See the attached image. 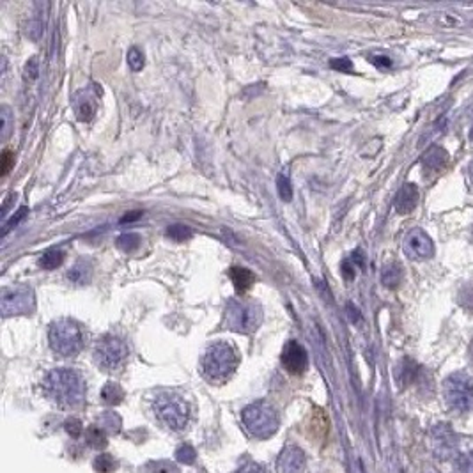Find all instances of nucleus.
I'll return each instance as SVG.
<instances>
[{
	"label": "nucleus",
	"mask_w": 473,
	"mask_h": 473,
	"mask_svg": "<svg viewBox=\"0 0 473 473\" xmlns=\"http://www.w3.org/2000/svg\"><path fill=\"white\" fill-rule=\"evenodd\" d=\"M236 473H265V470L260 468L259 465H256V463H247V465L241 466Z\"/></svg>",
	"instance_id": "obj_38"
},
{
	"label": "nucleus",
	"mask_w": 473,
	"mask_h": 473,
	"mask_svg": "<svg viewBox=\"0 0 473 473\" xmlns=\"http://www.w3.org/2000/svg\"><path fill=\"white\" fill-rule=\"evenodd\" d=\"M117 247L123 252H133L141 247V236L135 234V232H128V234H123L117 238Z\"/></svg>",
	"instance_id": "obj_25"
},
{
	"label": "nucleus",
	"mask_w": 473,
	"mask_h": 473,
	"mask_svg": "<svg viewBox=\"0 0 473 473\" xmlns=\"http://www.w3.org/2000/svg\"><path fill=\"white\" fill-rule=\"evenodd\" d=\"M167 236L171 239H174V241H178V243H181V241H188V239L192 238L193 232L190 227L175 223V226H171L167 229Z\"/></svg>",
	"instance_id": "obj_24"
},
{
	"label": "nucleus",
	"mask_w": 473,
	"mask_h": 473,
	"mask_svg": "<svg viewBox=\"0 0 473 473\" xmlns=\"http://www.w3.org/2000/svg\"><path fill=\"white\" fill-rule=\"evenodd\" d=\"M86 439H87V444H89L90 447L99 448V447H105V445H107V436H105V430H103L101 427L90 426L89 429H87Z\"/></svg>",
	"instance_id": "obj_23"
},
{
	"label": "nucleus",
	"mask_w": 473,
	"mask_h": 473,
	"mask_svg": "<svg viewBox=\"0 0 473 473\" xmlns=\"http://www.w3.org/2000/svg\"><path fill=\"white\" fill-rule=\"evenodd\" d=\"M126 59H128V66L132 68V71H141L144 68V53L136 47L130 48Z\"/></svg>",
	"instance_id": "obj_28"
},
{
	"label": "nucleus",
	"mask_w": 473,
	"mask_h": 473,
	"mask_svg": "<svg viewBox=\"0 0 473 473\" xmlns=\"http://www.w3.org/2000/svg\"><path fill=\"white\" fill-rule=\"evenodd\" d=\"M48 341L51 350L60 356H75L84 348V332L75 321L60 319L50 326Z\"/></svg>",
	"instance_id": "obj_5"
},
{
	"label": "nucleus",
	"mask_w": 473,
	"mask_h": 473,
	"mask_svg": "<svg viewBox=\"0 0 473 473\" xmlns=\"http://www.w3.org/2000/svg\"><path fill=\"white\" fill-rule=\"evenodd\" d=\"M328 433V420L323 413H315L311 417V427H308V436L315 439H323Z\"/></svg>",
	"instance_id": "obj_19"
},
{
	"label": "nucleus",
	"mask_w": 473,
	"mask_h": 473,
	"mask_svg": "<svg viewBox=\"0 0 473 473\" xmlns=\"http://www.w3.org/2000/svg\"><path fill=\"white\" fill-rule=\"evenodd\" d=\"M82 422L78 420V418H71V420H68L66 422V430H68V435H71L73 438H77V436L82 435Z\"/></svg>",
	"instance_id": "obj_35"
},
{
	"label": "nucleus",
	"mask_w": 473,
	"mask_h": 473,
	"mask_svg": "<svg viewBox=\"0 0 473 473\" xmlns=\"http://www.w3.org/2000/svg\"><path fill=\"white\" fill-rule=\"evenodd\" d=\"M94 468L98 473H112L115 470V461L114 457L108 456V454H103L94 459Z\"/></svg>",
	"instance_id": "obj_27"
},
{
	"label": "nucleus",
	"mask_w": 473,
	"mask_h": 473,
	"mask_svg": "<svg viewBox=\"0 0 473 473\" xmlns=\"http://www.w3.org/2000/svg\"><path fill=\"white\" fill-rule=\"evenodd\" d=\"M14 119L11 115V110L8 107L0 108V138L2 141H8V136L11 135V130H13Z\"/></svg>",
	"instance_id": "obj_22"
},
{
	"label": "nucleus",
	"mask_w": 473,
	"mask_h": 473,
	"mask_svg": "<svg viewBox=\"0 0 473 473\" xmlns=\"http://www.w3.org/2000/svg\"><path fill=\"white\" fill-rule=\"evenodd\" d=\"M282 365L289 374L298 376L307 371L308 354L300 342L289 341L282 350Z\"/></svg>",
	"instance_id": "obj_11"
},
{
	"label": "nucleus",
	"mask_w": 473,
	"mask_h": 473,
	"mask_svg": "<svg viewBox=\"0 0 473 473\" xmlns=\"http://www.w3.org/2000/svg\"><path fill=\"white\" fill-rule=\"evenodd\" d=\"M402 280V266L397 265V263H390L383 268V273H381V282L388 289H396Z\"/></svg>",
	"instance_id": "obj_17"
},
{
	"label": "nucleus",
	"mask_w": 473,
	"mask_h": 473,
	"mask_svg": "<svg viewBox=\"0 0 473 473\" xmlns=\"http://www.w3.org/2000/svg\"><path fill=\"white\" fill-rule=\"evenodd\" d=\"M470 360H472V363H473V339H472V344H470Z\"/></svg>",
	"instance_id": "obj_42"
},
{
	"label": "nucleus",
	"mask_w": 473,
	"mask_h": 473,
	"mask_svg": "<svg viewBox=\"0 0 473 473\" xmlns=\"http://www.w3.org/2000/svg\"><path fill=\"white\" fill-rule=\"evenodd\" d=\"M0 308L5 317L9 315H25L32 314L36 308L34 291L27 286L9 287L2 291V300H0Z\"/></svg>",
	"instance_id": "obj_9"
},
{
	"label": "nucleus",
	"mask_w": 473,
	"mask_h": 473,
	"mask_svg": "<svg viewBox=\"0 0 473 473\" xmlns=\"http://www.w3.org/2000/svg\"><path fill=\"white\" fill-rule=\"evenodd\" d=\"M277 188H278V195H280L282 201H286V202L293 201V186H291V181L287 175L278 174Z\"/></svg>",
	"instance_id": "obj_26"
},
{
	"label": "nucleus",
	"mask_w": 473,
	"mask_h": 473,
	"mask_svg": "<svg viewBox=\"0 0 473 473\" xmlns=\"http://www.w3.org/2000/svg\"><path fill=\"white\" fill-rule=\"evenodd\" d=\"M101 397H103V401L107 402V404H119V402L123 401L124 392H123V388H121L119 385L107 383L105 385V388H103Z\"/></svg>",
	"instance_id": "obj_21"
},
{
	"label": "nucleus",
	"mask_w": 473,
	"mask_h": 473,
	"mask_svg": "<svg viewBox=\"0 0 473 473\" xmlns=\"http://www.w3.org/2000/svg\"><path fill=\"white\" fill-rule=\"evenodd\" d=\"M238 353L227 342H215L209 345L202 359V372L211 383H222L229 380L238 367Z\"/></svg>",
	"instance_id": "obj_3"
},
{
	"label": "nucleus",
	"mask_w": 473,
	"mask_h": 473,
	"mask_svg": "<svg viewBox=\"0 0 473 473\" xmlns=\"http://www.w3.org/2000/svg\"><path fill=\"white\" fill-rule=\"evenodd\" d=\"M470 138H472V141H473V128H472V132H470Z\"/></svg>",
	"instance_id": "obj_44"
},
{
	"label": "nucleus",
	"mask_w": 473,
	"mask_h": 473,
	"mask_svg": "<svg viewBox=\"0 0 473 473\" xmlns=\"http://www.w3.org/2000/svg\"><path fill=\"white\" fill-rule=\"evenodd\" d=\"M371 62L374 66H378V68H388V66H390V59H387L385 56L371 57Z\"/></svg>",
	"instance_id": "obj_39"
},
{
	"label": "nucleus",
	"mask_w": 473,
	"mask_h": 473,
	"mask_svg": "<svg viewBox=\"0 0 473 473\" xmlns=\"http://www.w3.org/2000/svg\"><path fill=\"white\" fill-rule=\"evenodd\" d=\"M445 163H447V153L441 147H430L424 156V167L427 171H441Z\"/></svg>",
	"instance_id": "obj_16"
},
{
	"label": "nucleus",
	"mask_w": 473,
	"mask_h": 473,
	"mask_svg": "<svg viewBox=\"0 0 473 473\" xmlns=\"http://www.w3.org/2000/svg\"><path fill=\"white\" fill-rule=\"evenodd\" d=\"M68 278L73 284H86L90 278V266L86 260H80L68 271Z\"/></svg>",
	"instance_id": "obj_20"
},
{
	"label": "nucleus",
	"mask_w": 473,
	"mask_h": 473,
	"mask_svg": "<svg viewBox=\"0 0 473 473\" xmlns=\"http://www.w3.org/2000/svg\"><path fill=\"white\" fill-rule=\"evenodd\" d=\"M64 250H60V248H50V250H47L43 256L39 257V266L43 269H48V271L57 269L64 263Z\"/></svg>",
	"instance_id": "obj_18"
},
{
	"label": "nucleus",
	"mask_w": 473,
	"mask_h": 473,
	"mask_svg": "<svg viewBox=\"0 0 473 473\" xmlns=\"http://www.w3.org/2000/svg\"><path fill=\"white\" fill-rule=\"evenodd\" d=\"M142 217V211H132V213L124 215L123 218H121V223H130V222H135V220H138V218Z\"/></svg>",
	"instance_id": "obj_40"
},
{
	"label": "nucleus",
	"mask_w": 473,
	"mask_h": 473,
	"mask_svg": "<svg viewBox=\"0 0 473 473\" xmlns=\"http://www.w3.org/2000/svg\"><path fill=\"white\" fill-rule=\"evenodd\" d=\"M470 180H472V184H473V162H472V165H470Z\"/></svg>",
	"instance_id": "obj_43"
},
{
	"label": "nucleus",
	"mask_w": 473,
	"mask_h": 473,
	"mask_svg": "<svg viewBox=\"0 0 473 473\" xmlns=\"http://www.w3.org/2000/svg\"><path fill=\"white\" fill-rule=\"evenodd\" d=\"M48 399L64 408H77L86 397V381L73 369H53L43 380Z\"/></svg>",
	"instance_id": "obj_1"
},
{
	"label": "nucleus",
	"mask_w": 473,
	"mask_h": 473,
	"mask_svg": "<svg viewBox=\"0 0 473 473\" xmlns=\"http://www.w3.org/2000/svg\"><path fill=\"white\" fill-rule=\"evenodd\" d=\"M128 359V345L119 337L105 335L96 342L94 348V360L105 371H115Z\"/></svg>",
	"instance_id": "obj_8"
},
{
	"label": "nucleus",
	"mask_w": 473,
	"mask_h": 473,
	"mask_svg": "<svg viewBox=\"0 0 473 473\" xmlns=\"http://www.w3.org/2000/svg\"><path fill=\"white\" fill-rule=\"evenodd\" d=\"M330 66H332L333 69H337V71H351V69H353V64H351V60L348 59V57L333 59L332 62H330Z\"/></svg>",
	"instance_id": "obj_34"
},
{
	"label": "nucleus",
	"mask_w": 473,
	"mask_h": 473,
	"mask_svg": "<svg viewBox=\"0 0 473 473\" xmlns=\"http://www.w3.org/2000/svg\"><path fill=\"white\" fill-rule=\"evenodd\" d=\"M348 311H350L351 321H353V323H359V321H360V312H359V308L353 307V303H348Z\"/></svg>",
	"instance_id": "obj_41"
},
{
	"label": "nucleus",
	"mask_w": 473,
	"mask_h": 473,
	"mask_svg": "<svg viewBox=\"0 0 473 473\" xmlns=\"http://www.w3.org/2000/svg\"><path fill=\"white\" fill-rule=\"evenodd\" d=\"M14 167V153L13 151H4L0 158V172L2 175H8L9 171Z\"/></svg>",
	"instance_id": "obj_31"
},
{
	"label": "nucleus",
	"mask_w": 473,
	"mask_h": 473,
	"mask_svg": "<svg viewBox=\"0 0 473 473\" xmlns=\"http://www.w3.org/2000/svg\"><path fill=\"white\" fill-rule=\"evenodd\" d=\"M245 427L254 438L265 439L277 433L280 418H278L277 409L273 408L269 402L257 401L254 404L247 406L241 413Z\"/></svg>",
	"instance_id": "obj_4"
},
{
	"label": "nucleus",
	"mask_w": 473,
	"mask_h": 473,
	"mask_svg": "<svg viewBox=\"0 0 473 473\" xmlns=\"http://www.w3.org/2000/svg\"><path fill=\"white\" fill-rule=\"evenodd\" d=\"M402 248H404L406 256L415 260L429 259L435 254V245H433L430 238L422 229L409 230L408 236L404 238Z\"/></svg>",
	"instance_id": "obj_10"
},
{
	"label": "nucleus",
	"mask_w": 473,
	"mask_h": 473,
	"mask_svg": "<svg viewBox=\"0 0 473 473\" xmlns=\"http://www.w3.org/2000/svg\"><path fill=\"white\" fill-rule=\"evenodd\" d=\"M444 397L457 413L473 411V378L465 372H454L445 380Z\"/></svg>",
	"instance_id": "obj_7"
},
{
	"label": "nucleus",
	"mask_w": 473,
	"mask_h": 473,
	"mask_svg": "<svg viewBox=\"0 0 473 473\" xmlns=\"http://www.w3.org/2000/svg\"><path fill=\"white\" fill-rule=\"evenodd\" d=\"M178 457H180L181 461H184V463H193V457H195V450H193L192 447H188V445H184V447H181L180 450H178Z\"/></svg>",
	"instance_id": "obj_36"
},
{
	"label": "nucleus",
	"mask_w": 473,
	"mask_h": 473,
	"mask_svg": "<svg viewBox=\"0 0 473 473\" xmlns=\"http://www.w3.org/2000/svg\"><path fill=\"white\" fill-rule=\"evenodd\" d=\"M305 454L296 445H287L280 452L277 461V473H303L305 472Z\"/></svg>",
	"instance_id": "obj_13"
},
{
	"label": "nucleus",
	"mask_w": 473,
	"mask_h": 473,
	"mask_svg": "<svg viewBox=\"0 0 473 473\" xmlns=\"http://www.w3.org/2000/svg\"><path fill=\"white\" fill-rule=\"evenodd\" d=\"M229 277L238 293H247L256 282V275L248 268H243V266H232L229 269Z\"/></svg>",
	"instance_id": "obj_15"
},
{
	"label": "nucleus",
	"mask_w": 473,
	"mask_h": 473,
	"mask_svg": "<svg viewBox=\"0 0 473 473\" xmlns=\"http://www.w3.org/2000/svg\"><path fill=\"white\" fill-rule=\"evenodd\" d=\"M101 94V90L96 87V90L93 93V89H82L75 94V99H73V108H75V114L80 121L84 123H89L90 119L96 114V107H98V96Z\"/></svg>",
	"instance_id": "obj_12"
},
{
	"label": "nucleus",
	"mask_w": 473,
	"mask_h": 473,
	"mask_svg": "<svg viewBox=\"0 0 473 473\" xmlns=\"http://www.w3.org/2000/svg\"><path fill=\"white\" fill-rule=\"evenodd\" d=\"M153 409L156 417L174 430H181L186 427L190 418V406L183 397L172 392L158 393L153 402Z\"/></svg>",
	"instance_id": "obj_6"
},
{
	"label": "nucleus",
	"mask_w": 473,
	"mask_h": 473,
	"mask_svg": "<svg viewBox=\"0 0 473 473\" xmlns=\"http://www.w3.org/2000/svg\"><path fill=\"white\" fill-rule=\"evenodd\" d=\"M342 275H344L345 280H353L354 275H356V265L353 263V259H345L342 263Z\"/></svg>",
	"instance_id": "obj_33"
},
{
	"label": "nucleus",
	"mask_w": 473,
	"mask_h": 473,
	"mask_svg": "<svg viewBox=\"0 0 473 473\" xmlns=\"http://www.w3.org/2000/svg\"><path fill=\"white\" fill-rule=\"evenodd\" d=\"M417 202H418L417 186L411 183H406L404 186L399 190V193H397V199H396L397 213H401V215L411 213V211L415 209V206H417Z\"/></svg>",
	"instance_id": "obj_14"
},
{
	"label": "nucleus",
	"mask_w": 473,
	"mask_h": 473,
	"mask_svg": "<svg viewBox=\"0 0 473 473\" xmlns=\"http://www.w3.org/2000/svg\"><path fill=\"white\" fill-rule=\"evenodd\" d=\"M263 323V308L259 303L245 298H232L223 311V328L236 333H254Z\"/></svg>",
	"instance_id": "obj_2"
},
{
	"label": "nucleus",
	"mask_w": 473,
	"mask_h": 473,
	"mask_svg": "<svg viewBox=\"0 0 473 473\" xmlns=\"http://www.w3.org/2000/svg\"><path fill=\"white\" fill-rule=\"evenodd\" d=\"M459 302H461V305L466 308V311L472 312L473 314V286H468V287H465V289L461 291Z\"/></svg>",
	"instance_id": "obj_32"
},
{
	"label": "nucleus",
	"mask_w": 473,
	"mask_h": 473,
	"mask_svg": "<svg viewBox=\"0 0 473 473\" xmlns=\"http://www.w3.org/2000/svg\"><path fill=\"white\" fill-rule=\"evenodd\" d=\"M149 473H180V470L171 461H158V463L151 465Z\"/></svg>",
	"instance_id": "obj_30"
},
{
	"label": "nucleus",
	"mask_w": 473,
	"mask_h": 473,
	"mask_svg": "<svg viewBox=\"0 0 473 473\" xmlns=\"http://www.w3.org/2000/svg\"><path fill=\"white\" fill-rule=\"evenodd\" d=\"M25 71H27V77H30V78H36V77H38V73H39V62H38V59H36V57H32V59H30L29 62H27Z\"/></svg>",
	"instance_id": "obj_37"
},
{
	"label": "nucleus",
	"mask_w": 473,
	"mask_h": 473,
	"mask_svg": "<svg viewBox=\"0 0 473 473\" xmlns=\"http://www.w3.org/2000/svg\"><path fill=\"white\" fill-rule=\"evenodd\" d=\"M27 215H29V208H20V209H18L16 213H14V217L11 218V220H9V222L4 226V230H2V236H5L9 232V230L14 229V227H16V226H20V223H22L23 220H25V218H27Z\"/></svg>",
	"instance_id": "obj_29"
}]
</instances>
